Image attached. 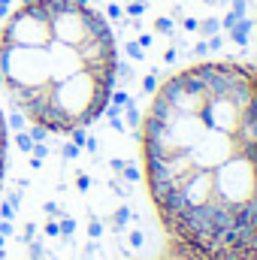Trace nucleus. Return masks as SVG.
I'll use <instances>...</instances> for the list:
<instances>
[{"label":"nucleus","instance_id":"nucleus-2","mask_svg":"<svg viewBox=\"0 0 257 260\" xmlns=\"http://www.w3.org/2000/svg\"><path fill=\"white\" fill-rule=\"evenodd\" d=\"M6 151H9V136H6L3 109H0V191H3V173H6Z\"/></svg>","mask_w":257,"mask_h":260},{"label":"nucleus","instance_id":"nucleus-1","mask_svg":"<svg viewBox=\"0 0 257 260\" xmlns=\"http://www.w3.org/2000/svg\"><path fill=\"white\" fill-rule=\"evenodd\" d=\"M115 64V37L85 0H21L0 27V82L49 133H76L106 109Z\"/></svg>","mask_w":257,"mask_h":260}]
</instances>
